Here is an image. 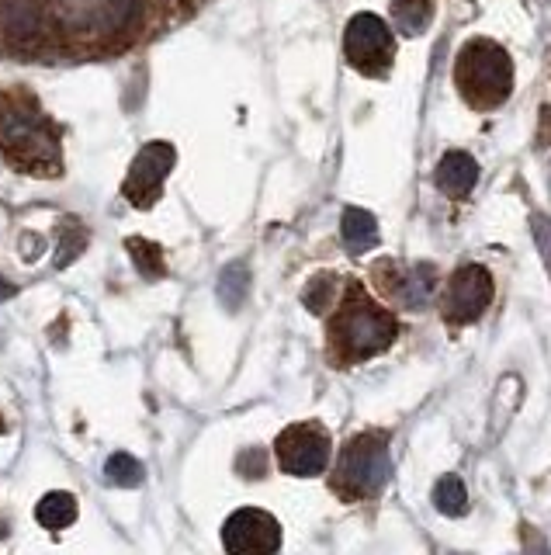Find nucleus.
I'll list each match as a JSON object with an SVG mask.
<instances>
[{"label":"nucleus","mask_w":551,"mask_h":555,"mask_svg":"<svg viewBox=\"0 0 551 555\" xmlns=\"http://www.w3.org/2000/svg\"><path fill=\"white\" fill-rule=\"evenodd\" d=\"M177 164V153L170 143H146L143 150L136 153L129 167V177H125V198H129L136 209H150V205L160 198L163 181Z\"/></svg>","instance_id":"nucleus-5"},{"label":"nucleus","mask_w":551,"mask_h":555,"mask_svg":"<svg viewBox=\"0 0 551 555\" xmlns=\"http://www.w3.org/2000/svg\"><path fill=\"white\" fill-rule=\"evenodd\" d=\"M4 25L11 28L14 35H32L35 25H39V14H35L32 0H11L4 7Z\"/></svg>","instance_id":"nucleus-17"},{"label":"nucleus","mask_w":551,"mask_h":555,"mask_svg":"<svg viewBox=\"0 0 551 555\" xmlns=\"http://www.w3.org/2000/svg\"><path fill=\"white\" fill-rule=\"evenodd\" d=\"M344 53L354 70L368 73V77H382L396 56L389 25L378 14H357L344 32Z\"/></svg>","instance_id":"nucleus-3"},{"label":"nucleus","mask_w":551,"mask_h":555,"mask_svg":"<svg viewBox=\"0 0 551 555\" xmlns=\"http://www.w3.org/2000/svg\"><path fill=\"white\" fill-rule=\"evenodd\" d=\"M344 340L354 354H378L396 340V320L382 309H354L344 316Z\"/></svg>","instance_id":"nucleus-8"},{"label":"nucleus","mask_w":551,"mask_h":555,"mask_svg":"<svg viewBox=\"0 0 551 555\" xmlns=\"http://www.w3.org/2000/svg\"><path fill=\"white\" fill-rule=\"evenodd\" d=\"M330 434L319 424H292L278 434L274 441V455H278V465L288 472V476H319V472L330 465Z\"/></svg>","instance_id":"nucleus-2"},{"label":"nucleus","mask_w":551,"mask_h":555,"mask_svg":"<svg viewBox=\"0 0 551 555\" xmlns=\"http://www.w3.org/2000/svg\"><path fill=\"white\" fill-rule=\"evenodd\" d=\"M84 243H87V236L80 233V229H77V233H73L66 243H59V254H56V264H59V268H66V264H70L73 257H77L80 250H84Z\"/></svg>","instance_id":"nucleus-21"},{"label":"nucleus","mask_w":551,"mask_h":555,"mask_svg":"<svg viewBox=\"0 0 551 555\" xmlns=\"http://www.w3.org/2000/svg\"><path fill=\"white\" fill-rule=\"evenodd\" d=\"M340 233H344L351 254H364L378 243V222L368 209H347L344 219H340Z\"/></svg>","instance_id":"nucleus-10"},{"label":"nucleus","mask_w":551,"mask_h":555,"mask_svg":"<svg viewBox=\"0 0 551 555\" xmlns=\"http://www.w3.org/2000/svg\"><path fill=\"white\" fill-rule=\"evenodd\" d=\"M226 555H274L281 549V524L260 507H240L222 524Z\"/></svg>","instance_id":"nucleus-4"},{"label":"nucleus","mask_w":551,"mask_h":555,"mask_svg":"<svg viewBox=\"0 0 551 555\" xmlns=\"http://www.w3.org/2000/svg\"><path fill=\"white\" fill-rule=\"evenodd\" d=\"M413 278L406 288H402V299H406V306H423L430 295V268L427 264H420V268H413Z\"/></svg>","instance_id":"nucleus-18"},{"label":"nucleus","mask_w":551,"mask_h":555,"mask_svg":"<svg viewBox=\"0 0 551 555\" xmlns=\"http://www.w3.org/2000/svg\"><path fill=\"white\" fill-rule=\"evenodd\" d=\"M330 299H333V278L309 281V288H305V295H302V302L312 309V313H323V309L330 306Z\"/></svg>","instance_id":"nucleus-19"},{"label":"nucleus","mask_w":551,"mask_h":555,"mask_svg":"<svg viewBox=\"0 0 551 555\" xmlns=\"http://www.w3.org/2000/svg\"><path fill=\"white\" fill-rule=\"evenodd\" d=\"M531 229H534V240H538L541 261H545V268H548V275H551V219L548 216H534L531 219Z\"/></svg>","instance_id":"nucleus-20"},{"label":"nucleus","mask_w":551,"mask_h":555,"mask_svg":"<svg viewBox=\"0 0 551 555\" xmlns=\"http://www.w3.org/2000/svg\"><path fill=\"white\" fill-rule=\"evenodd\" d=\"M489 299H493V278L479 264H465L454 271L448 285V316L454 323H472L486 313Z\"/></svg>","instance_id":"nucleus-7"},{"label":"nucleus","mask_w":551,"mask_h":555,"mask_svg":"<svg viewBox=\"0 0 551 555\" xmlns=\"http://www.w3.org/2000/svg\"><path fill=\"white\" fill-rule=\"evenodd\" d=\"M215 295H219V306L226 309V313H236L250 295V268L247 264L236 261V264H229V268H222Z\"/></svg>","instance_id":"nucleus-11"},{"label":"nucleus","mask_w":551,"mask_h":555,"mask_svg":"<svg viewBox=\"0 0 551 555\" xmlns=\"http://www.w3.org/2000/svg\"><path fill=\"white\" fill-rule=\"evenodd\" d=\"M35 521L49 531H63L77 521V500L70 493H46L35 507Z\"/></svg>","instance_id":"nucleus-12"},{"label":"nucleus","mask_w":551,"mask_h":555,"mask_svg":"<svg viewBox=\"0 0 551 555\" xmlns=\"http://www.w3.org/2000/svg\"><path fill=\"white\" fill-rule=\"evenodd\" d=\"M344 476L354 490L378 493L392 476L389 462V441L385 434H361L344 455Z\"/></svg>","instance_id":"nucleus-6"},{"label":"nucleus","mask_w":551,"mask_h":555,"mask_svg":"<svg viewBox=\"0 0 551 555\" xmlns=\"http://www.w3.org/2000/svg\"><path fill=\"white\" fill-rule=\"evenodd\" d=\"M454 80H458V91L465 94L468 105L496 108V105H503V101L510 98V87H513L510 56H506L496 42L472 39L458 53Z\"/></svg>","instance_id":"nucleus-1"},{"label":"nucleus","mask_w":551,"mask_h":555,"mask_svg":"<svg viewBox=\"0 0 551 555\" xmlns=\"http://www.w3.org/2000/svg\"><path fill=\"white\" fill-rule=\"evenodd\" d=\"M434 507L441 510L444 517H461L468 510V490L461 483V476H441L434 486Z\"/></svg>","instance_id":"nucleus-14"},{"label":"nucleus","mask_w":551,"mask_h":555,"mask_svg":"<svg viewBox=\"0 0 551 555\" xmlns=\"http://www.w3.org/2000/svg\"><path fill=\"white\" fill-rule=\"evenodd\" d=\"M104 476H108V483L122 486V490H136V486H143L146 469L136 455H129V451H115V455L104 462Z\"/></svg>","instance_id":"nucleus-13"},{"label":"nucleus","mask_w":551,"mask_h":555,"mask_svg":"<svg viewBox=\"0 0 551 555\" xmlns=\"http://www.w3.org/2000/svg\"><path fill=\"white\" fill-rule=\"evenodd\" d=\"M14 292H18V288H14L11 281H7L4 275H0V302H7V299H11Z\"/></svg>","instance_id":"nucleus-22"},{"label":"nucleus","mask_w":551,"mask_h":555,"mask_svg":"<svg viewBox=\"0 0 551 555\" xmlns=\"http://www.w3.org/2000/svg\"><path fill=\"white\" fill-rule=\"evenodd\" d=\"M475 181H479V164H475L468 153H461V150L444 153V160L437 164V188H441L444 195H451V198L468 195V191L475 188Z\"/></svg>","instance_id":"nucleus-9"},{"label":"nucleus","mask_w":551,"mask_h":555,"mask_svg":"<svg viewBox=\"0 0 551 555\" xmlns=\"http://www.w3.org/2000/svg\"><path fill=\"white\" fill-rule=\"evenodd\" d=\"M129 254H132V261H136V268H139V275L143 278H150V281L163 278V250L156 247V243L143 240V236H132Z\"/></svg>","instance_id":"nucleus-16"},{"label":"nucleus","mask_w":551,"mask_h":555,"mask_svg":"<svg viewBox=\"0 0 551 555\" xmlns=\"http://www.w3.org/2000/svg\"><path fill=\"white\" fill-rule=\"evenodd\" d=\"M396 18L406 35H420L434 18V0H396Z\"/></svg>","instance_id":"nucleus-15"}]
</instances>
